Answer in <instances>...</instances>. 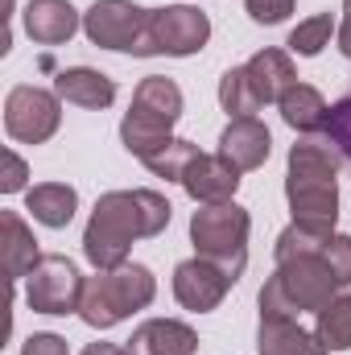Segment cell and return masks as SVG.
<instances>
[{
    "label": "cell",
    "instance_id": "obj_18",
    "mask_svg": "<svg viewBox=\"0 0 351 355\" xmlns=\"http://www.w3.org/2000/svg\"><path fill=\"white\" fill-rule=\"evenodd\" d=\"M0 252H4L8 281H25L33 272V265L42 261L37 257V240H33V232L25 227V219L17 211H0Z\"/></svg>",
    "mask_w": 351,
    "mask_h": 355
},
{
    "label": "cell",
    "instance_id": "obj_25",
    "mask_svg": "<svg viewBox=\"0 0 351 355\" xmlns=\"http://www.w3.org/2000/svg\"><path fill=\"white\" fill-rule=\"evenodd\" d=\"M198 157V145L194 141H182V137H174L166 149H157L145 166L153 170L157 178H166V182H182V174L190 170V162Z\"/></svg>",
    "mask_w": 351,
    "mask_h": 355
},
{
    "label": "cell",
    "instance_id": "obj_27",
    "mask_svg": "<svg viewBox=\"0 0 351 355\" xmlns=\"http://www.w3.org/2000/svg\"><path fill=\"white\" fill-rule=\"evenodd\" d=\"M323 261L331 265V272L339 277V285L348 289L351 285V236H339V232H335V236L327 240V248H323Z\"/></svg>",
    "mask_w": 351,
    "mask_h": 355
},
{
    "label": "cell",
    "instance_id": "obj_32",
    "mask_svg": "<svg viewBox=\"0 0 351 355\" xmlns=\"http://www.w3.org/2000/svg\"><path fill=\"white\" fill-rule=\"evenodd\" d=\"M83 355H137L132 347H120V343H87Z\"/></svg>",
    "mask_w": 351,
    "mask_h": 355
},
{
    "label": "cell",
    "instance_id": "obj_8",
    "mask_svg": "<svg viewBox=\"0 0 351 355\" xmlns=\"http://www.w3.org/2000/svg\"><path fill=\"white\" fill-rule=\"evenodd\" d=\"M211 42V21L194 4H166L149 8V37H145V58L170 54V58H190Z\"/></svg>",
    "mask_w": 351,
    "mask_h": 355
},
{
    "label": "cell",
    "instance_id": "obj_4",
    "mask_svg": "<svg viewBox=\"0 0 351 355\" xmlns=\"http://www.w3.org/2000/svg\"><path fill=\"white\" fill-rule=\"evenodd\" d=\"M182 120V91L166 75H149L132 91V107L120 120V141L128 153L149 162L157 149L174 141V124Z\"/></svg>",
    "mask_w": 351,
    "mask_h": 355
},
{
    "label": "cell",
    "instance_id": "obj_5",
    "mask_svg": "<svg viewBox=\"0 0 351 355\" xmlns=\"http://www.w3.org/2000/svg\"><path fill=\"white\" fill-rule=\"evenodd\" d=\"M153 297H157V277L145 265H120L108 272L95 268V277L83 285L79 318L95 331H108V327L124 322L128 314L145 310Z\"/></svg>",
    "mask_w": 351,
    "mask_h": 355
},
{
    "label": "cell",
    "instance_id": "obj_20",
    "mask_svg": "<svg viewBox=\"0 0 351 355\" xmlns=\"http://www.w3.org/2000/svg\"><path fill=\"white\" fill-rule=\"evenodd\" d=\"M25 211H33L42 227H67L79 211V194L67 182H42L25 194Z\"/></svg>",
    "mask_w": 351,
    "mask_h": 355
},
{
    "label": "cell",
    "instance_id": "obj_31",
    "mask_svg": "<svg viewBox=\"0 0 351 355\" xmlns=\"http://www.w3.org/2000/svg\"><path fill=\"white\" fill-rule=\"evenodd\" d=\"M339 54L351 62V0H343V25H339Z\"/></svg>",
    "mask_w": 351,
    "mask_h": 355
},
{
    "label": "cell",
    "instance_id": "obj_28",
    "mask_svg": "<svg viewBox=\"0 0 351 355\" xmlns=\"http://www.w3.org/2000/svg\"><path fill=\"white\" fill-rule=\"evenodd\" d=\"M244 8L257 25H281L293 12V0H244Z\"/></svg>",
    "mask_w": 351,
    "mask_h": 355
},
{
    "label": "cell",
    "instance_id": "obj_23",
    "mask_svg": "<svg viewBox=\"0 0 351 355\" xmlns=\"http://www.w3.org/2000/svg\"><path fill=\"white\" fill-rule=\"evenodd\" d=\"M219 103H223V112H228L232 120L257 116V112L264 107L261 99H257V87H252V79H248V71H244V67L223 71V79H219Z\"/></svg>",
    "mask_w": 351,
    "mask_h": 355
},
{
    "label": "cell",
    "instance_id": "obj_30",
    "mask_svg": "<svg viewBox=\"0 0 351 355\" xmlns=\"http://www.w3.org/2000/svg\"><path fill=\"white\" fill-rule=\"evenodd\" d=\"M21 355H67V339L62 335H50V331H37L25 339Z\"/></svg>",
    "mask_w": 351,
    "mask_h": 355
},
{
    "label": "cell",
    "instance_id": "obj_19",
    "mask_svg": "<svg viewBox=\"0 0 351 355\" xmlns=\"http://www.w3.org/2000/svg\"><path fill=\"white\" fill-rule=\"evenodd\" d=\"M257 347H261V355H327L323 339L302 331L298 318H261Z\"/></svg>",
    "mask_w": 351,
    "mask_h": 355
},
{
    "label": "cell",
    "instance_id": "obj_10",
    "mask_svg": "<svg viewBox=\"0 0 351 355\" xmlns=\"http://www.w3.org/2000/svg\"><path fill=\"white\" fill-rule=\"evenodd\" d=\"M83 277L75 261L67 257H42L33 272L25 277V302L29 310L37 314H79V302H83Z\"/></svg>",
    "mask_w": 351,
    "mask_h": 355
},
{
    "label": "cell",
    "instance_id": "obj_11",
    "mask_svg": "<svg viewBox=\"0 0 351 355\" xmlns=\"http://www.w3.org/2000/svg\"><path fill=\"white\" fill-rule=\"evenodd\" d=\"M232 285H236V277L223 265L207 261V257H190V261H182L174 268V297L190 314H211L228 297Z\"/></svg>",
    "mask_w": 351,
    "mask_h": 355
},
{
    "label": "cell",
    "instance_id": "obj_16",
    "mask_svg": "<svg viewBox=\"0 0 351 355\" xmlns=\"http://www.w3.org/2000/svg\"><path fill=\"white\" fill-rule=\"evenodd\" d=\"M244 71H248V79H252V87H257V99H261V103H281V95L298 83L293 58H289L285 50H273V46L257 50V54L244 62Z\"/></svg>",
    "mask_w": 351,
    "mask_h": 355
},
{
    "label": "cell",
    "instance_id": "obj_29",
    "mask_svg": "<svg viewBox=\"0 0 351 355\" xmlns=\"http://www.w3.org/2000/svg\"><path fill=\"white\" fill-rule=\"evenodd\" d=\"M25 178H29V166H25L12 149H4V174H0V190H4V194H17V190H25Z\"/></svg>",
    "mask_w": 351,
    "mask_h": 355
},
{
    "label": "cell",
    "instance_id": "obj_6",
    "mask_svg": "<svg viewBox=\"0 0 351 355\" xmlns=\"http://www.w3.org/2000/svg\"><path fill=\"white\" fill-rule=\"evenodd\" d=\"M248 232H252V215L236 198L198 207L190 215V244H194V252L215 261V265H223L236 281L244 277V265H248Z\"/></svg>",
    "mask_w": 351,
    "mask_h": 355
},
{
    "label": "cell",
    "instance_id": "obj_24",
    "mask_svg": "<svg viewBox=\"0 0 351 355\" xmlns=\"http://www.w3.org/2000/svg\"><path fill=\"white\" fill-rule=\"evenodd\" d=\"M331 33H335V21H331V12H314V17H306V21H298V29L289 33V54H298V58H314V54H323L327 46H331Z\"/></svg>",
    "mask_w": 351,
    "mask_h": 355
},
{
    "label": "cell",
    "instance_id": "obj_13",
    "mask_svg": "<svg viewBox=\"0 0 351 355\" xmlns=\"http://www.w3.org/2000/svg\"><path fill=\"white\" fill-rule=\"evenodd\" d=\"M273 153V137L257 116H244V120H232L219 137V157H228L240 174L248 170H261Z\"/></svg>",
    "mask_w": 351,
    "mask_h": 355
},
{
    "label": "cell",
    "instance_id": "obj_17",
    "mask_svg": "<svg viewBox=\"0 0 351 355\" xmlns=\"http://www.w3.org/2000/svg\"><path fill=\"white\" fill-rule=\"evenodd\" d=\"M54 91H58L67 103L87 107V112L112 107V99H116V83H112L103 71H95V67H67V71H58Z\"/></svg>",
    "mask_w": 351,
    "mask_h": 355
},
{
    "label": "cell",
    "instance_id": "obj_22",
    "mask_svg": "<svg viewBox=\"0 0 351 355\" xmlns=\"http://www.w3.org/2000/svg\"><path fill=\"white\" fill-rule=\"evenodd\" d=\"M314 335L323 339L327 352H351V293H339L335 302H327L318 314Z\"/></svg>",
    "mask_w": 351,
    "mask_h": 355
},
{
    "label": "cell",
    "instance_id": "obj_12",
    "mask_svg": "<svg viewBox=\"0 0 351 355\" xmlns=\"http://www.w3.org/2000/svg\"><path fill=\"white\" fill-rule=\"evenodd\" d=\"M178 186H182L198 207L232 202V198H236V190H240V170H236L228 157H219V153H198V157L190 162V170L182 174Z\"/></svg>",
    "mask_w": 351,
    "mask_h": 355
},
{
    "label": "cell",
    "instance_id": "obj_7",
    "mask_svg": "<svg viewBox=\"0 0 351 355\" xmlns=\"http://www.w3.org/2000/svg\"><path fill=\"white\" fill-rule=\"evenodd\" d=\"M83 33L99 50H120L145 58V37H149V8L132 0H95L83 12Z\"/></svg>",
    "mask_w": 351,
    "mask_h": 355
},
{
    "label": "cell",
    "instance_id": "obj_1",
    "mask_svg": "<svg viewBox=\"0 0 351 355\" xmlns=\"http://www.w3.org/2000/svg\"><path fill=\"white\" fill-rule=\"evenodd\" d=\"M170 215H174V207L157 190H108V194H99L87 219L83 257L99 272L128 265L132 244L162 236L170 227Z\"/></svg>",
    "mask_w": 351,
    "mask_h": 355
},
{
    "label": "cell",
    "instance_id": "obj_9",
    "mask_svg": "<svg viewBox=\"0 0 351 355\" xmlns=\"http://www.w3.org/2000/svg\"><path fill=\"white\" fill-rule=\"evenodd\" d=\"M62 124V95L46 87H21L8 91L4 99V132L21 145H46Z\"/></svg>",
    "mask_w": 351,
    "mask_h": 355
},
{
    "label": "cell",
    "instance_id": "obj_14",
    "mask_svg": "<svg viewBox=\"0 0 351 355\" xmlns=\"http://www.w3.org/2000/svg\"><path fill=\"white\" fill-rule=\"evenodd\" d=\"M21 21H25V33L37 46H62L83 25L79 21V8L71 0H29L25 12H21Z\"/></svg>",
    "mask_w": 351,
    "mask_h": 355
},
{
    "label": "cell",
    "instance_id": "obj_21",
    "mask_svg": "<svg viewBox=\"0 0 351 355\" xmlns=\"http://www.w3.org/2000/svg\"><path fill=\"white\" fill-rule=\"evenodd\" d=\"M277 112H281V120H285L293 132H306V137H310V132H323L331 107H327V99L310 87V83H293V87L281 95Z\"/></svg>",
    "mask_w": 351,
    "mask_h": 355
},
{
    "label": "cell",
    "instance_id": "obj_2",
    "mask_svg": "<svg viewBox=\"0 0 351 355\" xmlns=\"http://www.w3.org/2000/svg\"><path fill=\"white\" fill-rule=\"evenodd\" d=\"M339 153L327 137H302L289 149L285 170V198L293 211V223L335 232L339 223Z\"/></svg>",
    "mask_w": 351,
    "mask_h": 355
},
{
    "label": "cell",
    "instance_id": "obj_15",
    "mask_svg": "<svg viewBox=\"0 0 351 355\" xmlns=\"http://www.w3.org/2000/svg\"><path fill=\"white\" fill-rule=\"evenodd\" d=\"M128 347L137 355H194L198 335H194V327H186L178 318H149L132 331Z\"/></svg>",
    "mask_w": 351,
    "mask_h": 355
},
{
    "label": "cell",
    "instance_id": "obj_3",
    "mask_svg": "<svg viewBox=\"0 0 351 355\" xmlns=\"http://www.w3.org/2000/svg\"><path fill=\"white\" fill-rule=\"evenodd\" d=\"M339 277L318 257H293L281 261L277 272L261 285V318H298V314H318L327 302L339 297Z\"/></svg>",
    "mask_w": 351,
    "mask_h": 355
},
{
    "label": "cell",
    "instance_id": "obj_26",
    "mask_svg": "<svg viewBox=\"0 0 351 355\" xmlns=\"http://www.w3.org/2000/svg\"><path fill=\"white\" fill-rule=\"evenodd\" d=\"M323 137L335 145V153H339L343 162H351V95H348V99H339V103L327 112Z\"/></svg>",
    "mask_w": 351,
    "mask_h": 355
}]
</instances>
